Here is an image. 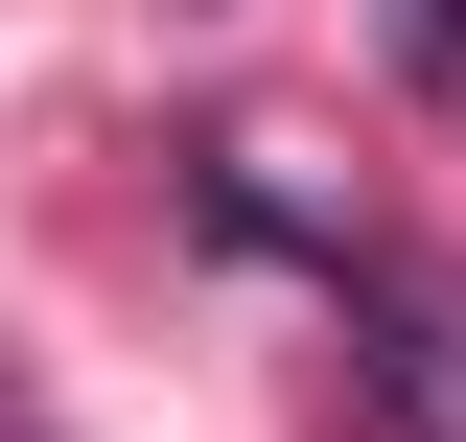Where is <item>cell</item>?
Wrapping results in <instances>:
<instances>
[{"label":"cell","mask_w":466,"mask_h":442,"mask_svg":"<svg viewBox=\"0 0 466 442\" xmlns=\"http://www.w3.org/2000/svg\"><path fill=\"white\" fill-rule=\"evenodd\" d=\"M350 373H373V419H397V442H466V279L350 256Z\"/></svg>","instance_id":"1"},{"label":"cell","mask_w":466,"mask_h":442,"mask_svg":"<svg viewBox=\"0 0 466 442\" xmlns=\"http://www.w3.org/2000/svg\"><path fill=\"white\" fill-rule=\"evenodd\" d=\"M397 47H420V94H466V0H397Z\"/></svg>","instance_id":"2"}]
</instances>
